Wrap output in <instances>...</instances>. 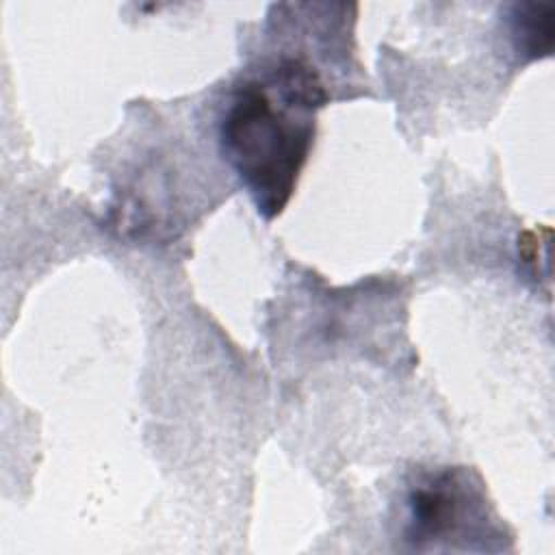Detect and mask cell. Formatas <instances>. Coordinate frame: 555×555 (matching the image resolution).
Segmentation results:
<instances>
[{
    "instance_id": "obj_3",
    "label": "cell",
    "mask_w": 555,
    "mask_h": 555,
    "mask_svg": "<svg viewBox=\"0 0 555 555\" xmlns=\"http://www.w3.org/2000/svg\"><path fill=\"white\" fill-rule=\"evenodd\" d=\"M514 50L527 59H542L553 52V7L542 2H518L512 4L505 17Z\"/></svg>"
},
{
    "instance_id": "obj_2",
    "label": "cell",
    "mask_w": 555,
    "mask_h": 555,
    "mask_svg": "<svg viewBox=\"0 0 555 555\" xmlns=\"http://www.w3.org/2000/svg\"><path fill=\"white\" fill-rule=\"evenodd\" d=\"M486 494L464 468L423 475L408 492L403 538L412 548H438L460 538H486Z\"/></svg>"
},
{
    "instance_id": "obj_1",
    "label": "cell",
    "mask_w": 555,
    "mask_h": 555,
    "mask_svg": "<svg viewBox=\"0 0 555 555\" xmlns=\"http://www.w3.org/2000/svg\"><path fill=\"white\" fill-rule=\"evenodd\" d=\"M325 102L319 72L299 56H282L230 91L219 117V150L264 219L286 208Z\"/></svg>"
}]
</instances>
